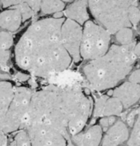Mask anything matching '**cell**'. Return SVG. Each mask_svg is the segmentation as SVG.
<instances>
[{
	"label": "cell",
	"instance_id": "cell-21",
	"mask_svg": "<svg viewBox=\"0 0 140 146\" xmlns=\"http://www.w3.org/2000/svg\"><path fill=\"white\" fill-rule=\"evenodd\" d=\"M12 44V35L9 32H0V50H9Z\"/></svg>",
	"mask_w": 140,
	"mask_h": 146
},
{
	"label": "cell",
	"instance_id": "cell-6",
	"mask_svg": "<svg viewBox=\"0 0 140 146\" xmlns=\"http://www.w3.org/2000/svg\"><path fill=\"white\" fill-rule=\"evenodd\" d=\"M33 93L34 92L27 87L15 88L12 101L0 124V130L3 133H10L22 128Z\"/></svg>",
	"mask_w": 140,
	"mask_h": 146
},
{
	"label": "cell",
	"instance_id": "cell-8",
	"mask_svg": "<svg viewBox=\"0 0 140 146\" xmlns=\"http://www.w3.org/2000/svg\"><path fill=\"white\" fill-rule=\"evenodd\" d=\"M82 36V26L70 19H65L61 27V42L64 48L75 62H78L81 60L80 46Z\"/></svg>",
	"mask_w": 140,
	"mask_h": 146
},
{
	"label": "cell",
	"instance_id": "cell-13",
	"mask_svg": "<svg viewBox=\"0 0 140 146\" xmlns=\"http://www.w3.org/2000/svg\"><path fill=\"white\" fill-rule=\"evenodd\" d=\"M22 22L20 11L16 9L9 8L0 13V27L9 32H15Z\"/></svg>",
	"mask_w": 140,
	"mask_h": 146
},
{
	"label": "cell",
	"instance_id": "cell-25",
	"mask_svg": "<svg viewBox=\"0 0 140 146\" xmlns=\"http://www.w3.org/2000/svg\"><path fill=\"white\" fill-rule=\"evenodd\" d=\"M129 82L133 84L140 83V69H137L131 74L129 76Z\"/></svg>",
	"mask_w": 140,
	"mask_h": 146
},
{
	"label": "cell",
	"instance_id": "cell-28",
	"mask_svg": "<svg viewBox=\"0 0 140 146\" xmlns=\"http://www.w3.org/2000/svg\"><path fill=\"white\" fill-rule=\"evenodd\" d=\"M15 78L16 80H18L19 81H26L28 80H29V75L28 74H22V73H18L16 75H15Z\"/></svg>",
	"mask_w": 140,
	"mask_h": 146
},
{
	"label": "cell",
	"instance_id": "cell-36",
	"mask_svg": "<svg viewBox=\"0 0 140 146\" xmlns=\"http://www.w3.org/2000/svg\"><path fill=\"white\" fill-rule=\"evenodd\" d=\"M139 4H140V3H139ZM139 8H140V7H139Z\"/></svg>",
	"mask_w": 140,
	"mask_h": 146
},
{
	"label": "cell",
	"instance_id": "cell-24",
	"mask_svg": "<svg viewBox=\"0 0 140 146\" xmlns=\"http://www.w3.org/2000/svg\"><path fill=\"white\" fill-rule=\"evenodd\" d=\"M9 50H0V66L6 67L7 62L9 59Z\"/></svg>",
	"mask_w": 140,
	"mask_h": 146
},
{
	"label": "cell",
	"instance_id": "cell-22",
	"mask_svg": "<svg viewBox=\"0 0 140 146\" xmlns=\"http://www.w3.org/2000/svg\"><path fill=\"white\" fill-rule=\"evenodd\" d=\"M108 98V96H101L96 99L95 108H94V116L95 117L103 116V111H104L105 104H106Z\"/></svg>",
	"mask_w": 140,
	"mask_h": 146
},
{
	"label": "cell",
	"instance_id": "cell-3",
	"mask_svg": "<svg viewBox=\"0 0 140 146\" xmlns=\"http://www.w3.org/2000/svg\"><path fill=\"white\" fill-rule=\"evenodd\" d=\"M135 43L127 45H112L108 52L83 67V74L89 87L104 91L114 87L131 72L137 56L133 49Z\"/></svg>",
	"mask_w": 140,
	"mask_h": 146
},
{
	"label": "cell",
	"instance_id": "cell-33",
	"mask_svg": "<svg viewBox=\"0 0 140 146\" xmlns=\"http://www.w3.org/2000/svg\"><path fill=\"white\" fill-rule=\"evenodd\" d=\"M113 94H114V90H110V91H108L107 96H113Z\"/></svg>",
	"mask_w": 140,
	"mask_h": 146
},
{
	"label": "cell",
	"instance_id": "cell-9",
	"mask_svg": "<svg viewBox=\"0 0 140 146\" xmlns=\"http://www.w3.org/2000/svg\"><path fill=\"white\" fill-rule=\"evenodd\" d=\"M113 96L120 100L124 109H128L140 100V86L125 82L114 90Z\"/></svg>",
	"mask_w": 140,
	"mask_h": 146
},
{
	"label": "cell",
	"instance_id": "cell-26",
	"mask_svg": "<svg viewBox=\"0 0 140 146\" xmlns=\"http://www.w3.org/2000/svg\"><path fill=\"white\" fill-rule=\"evenodd\" d=\"M28 4L29 5V7L32 9V10L34 11V14H36L40 9V3H41V1H33V0H30V1H27Z\"/></svg>",
	"mask_w": 140,
	"mask_h": 146
},
{
	"label": "cell",
	"instance_id": "cell-23",
	"mask_svg": "<svg viewBox=\"0 0 140 146\" xmlns=\"http://www.w3.org/2000/svg\"><path fill=\"white\" fill-rule=\"evenodd\" d=\"M16 146H32L28 133L25 130L20 131L15 138Z\"/></svg>",
	"mask_w": 140,
	"mask_h": 146
},
{
	"label": "cell",
	"instance_id": "cell-4",
	"mask_svg": "<svg viewBox=\"0 0 140 146\" xmlns=\"http://www.w3.org/2000/svg\"><path fill=\"white\" fill-rule=\"evenodd\" d=\"M136 1H89L88 7L94 18L110 34L132 25L128 19V9Z\"/></svg>",
	"mask_w": 140,
	"mask_h": 146
},
{
	"label": "cell",
	"instance_id": "cell-7",
	"mask_svg": "<svg viewBox=\"0 0 140 146\" xmlns=\"http://www.w3.org/2000/svg\"><path fill=\"white\" fill-rule=\"evenodd\" d=\"M22 129L28 133L32 146H66L67 140L63 134L46 123H28Z\"/></svg>",
	"mask_w": 140,
	"mask_h": 146
},
{
	"label": "cell",
	"instance_id": "cell-14",
	"mask_svg": "<svg viewBox=\"0 0 140 146\" xmlns=\"http://www.w3.org/2000/svg\"><path fill=\"white\" fill-rule=\"evenodd\" d=\"M15 88L13 85L7 81H0V124L3 121L9 106L14 96Z\"/></svg>",
	"mask_w": 140,
	"mask_h": 146
},
{
	"label": "cell",
	"instance_id": "cell-5",
	"mask_svg": "<svg viewBox=\"0 0 140 146\" xmlns=\"http://www.w3.org/2000/svg\"><path fill=\"white\" fill-rule=\"evenodd\" d=\"M111 34L100 25L88 21L83 28L80 56L92 61L104 56L109 50Z\"/></svg>",
	"mask_w": 140,
	"mask_h": 146
},
{
	"label": "cell",
	"instance_id": "cell-32",
	"mask_svg": "<svg viewBox=\"0 0 140 146\" xmlns=\"http://www.w3.org/2000/svg\"><path fill=\"white\" fill-rule=\"evenodd\" d=\"M63 15H64V14L61 13V12L56 13V14L53 15V18H55V19H61V18H63Z\"/></svg>",
	"mask_w": 140,
	"mask_h": 146
},
{
	"label": "cell",
	"instance_id": "cell-10",
	"mask_svg": "<svg viewBox=\"0 0 140 146\" xmlns=\"http://www.w3.org/2000/svg\"><path fill=\"white\" fill-rule=\"evenodd\" d=\"M129 130L126 123L121 121H116L106 133L102 146H119L129 139Z\"/></svg>",
	"mask_w": 140,
	"mask_h": 146
},
{
	"label": "cell",
	"instance_id": "cell-16",
	"mask_svg": "<svg viewBox=\"0 0 140 146\" xmlns=\"http://www.w3.org/2000/svg\"><path fill=\"white\" fill-rule=\"evenodd\" d=\"M65 7V4L61 0H45L41 1L40 9L44 14H56L61 12Z\"/></svg>",
	"mask_w": 140,
	"mask_h": 146
},
{
	"label": "cell",
	"instance_id": "cell-34",
	"mask_svg": "<svg viewBox=\"0 0 140 146\" xmlns=\"http://www.w3.org/2000/svg\"><path fill=\"white\" fill-rule=\"evenodd\" d=\"M9 146H16V143H15V141L14 140L13 142H11V143H10V145H9Z\"/></svg>",
	"mask_w": 140,
	"mask_h": 146
},
{
	"label": "cell",
	"instance_id": "cell-27",
	"mask_svg": "<svg viewBox=\"0 0 140 146\" xmlns=\"http://www.w3.org/2000/svg\"><path fill=\"white\" fill-rule=\"evenodd\" d=\"M7 143H8V140H7V137L5 133L0 130V146H7Z\"/></svg>",
	"mask_w": 140,
	"mask_h": 146
},
{
	"label": "cell",
	"instance_id": "cell-29",
	"mask_svg": "<svg viewBox=\"0 0 140 146\" xmlns=\"http://www.w3.org/2000/svg\"><path fill=\"white\" fill-rule=\"evenodd\" d=\"M100 127H103V128H107L109 127V123H108V117H103L100 120Z\"/></svg>",
	"mask_w": 140,
	"mask_h": 146
},
{
	"label": "cell",
	"instance_id": "cell-12",
	"mask_svg": "<svg viewBox=\"0 0 140 146\" xmlns=\"http://www.w3.org/2000/svg\"><path fill=\"white\" fill-rule=\"evenodd\" d=\"M87 9V1H76L67 7L64 14L67 16V19H70L82 26L89 21V13Z\"/></svg>",
	"mask_w": 140,
	"mask_h": 146
},
{
	"label": "cell",
	"instance_id": "cell-15",
	"mask_svg": "<svg viewBox=\"0 0 140 146\" xmlns=\"http://www.w3.org/2000/svg\"><path fill=\"white\" fill-rule=\"evenodd\" d=\"M123 109L124 108L119 99H117L116 98H114V97L108 98L106 102V104H105L103 116L110 117V116L120 115L121 114Z\"/></svg>",
	"mask_w": 140,
	"mask_h": 146
},
{
	"label": "cell",
	"instance_id": "cell-19",
	"mask_svg": "<svg viewBox=\"0 0 140 146\" xmlns=\"http://www.w3.org/2000/svg\"><path fill=\"white\" fill-rule=\"evenodd\" d=\"M10 8L16 9L20 11L22 17V22L30 19L34 15V11L29 7L27 1H15V3Z\"/></svg>",
	"mask_w": 140,
	"mask_h": 146
},
{
	"label": "cell",
	"instance_id": "cell-30",
	"mask_svg": "<svg viewBox=\"0 0 140 146\" xmlns=\"http://www.w3.org/2000/svg\"><path fill=\"white\" fill-rule=\"evenodd\" d=\"M133 52H134V55L136 56H140V42L135 44L134 49H133Z\"/></svg>",
	"mask_w": 140,
	"mask_h": 146
},
{
	"label": "cell",
	"instance_id": "cell-20",
	"mask_svg": "<svg viewBox=\"0 0 140 146\" xmlns=\"http://www.w3.org/2000/svg\"><path fill=\"white\" fill-rule=\"evenodd\" d=\"M139 2H135L128 9V19L131 25H137L140 21V8Z\"/></svg>",
	"mask_w": 140,
	"mask_h": 146
},
{
	"label": "cell",
	"instance_id": "cell-1",
	"mask_svg": "<svg viewBox=\"0 0 140 146\" xmlns=\"http://www.w3.org/2000/svg\"><path fill=\"white\" fill-rule=\"evenodd\" d=\"M90 113L91 101L79 86L52 85L33 93L22 128L32 122L46 123L70 140L83 131Z\"/></svg>",
	"mask_w": 140,
	"mask_h": 146
},
{
	"label": "cell",
	"instance_id": "cell-2",
	"mask_svg": "<svg viewBox=\"0 0 140 146\" xmlns=\"http://www.w3.org/2000/svg\"><path fill=\"white\" fill-rule=\"evenodd\" d=\"M65 18H44L33 22L22 33L15 47V62L28 74L49 78L66 70L71 57L61 42Z\"/></svg>",
	"mask_w": 140,
	"mask_h": 146
},
{
	"label": "cell",
	"instance_id": "cell-35",
	"mask_svg": "<svg viewBox=\"0 0 140 146\" xmlns=\"http://www.w3.org/2000/svg\"><path fill=\"white\" fill-rule=\"evenodd\" d=\"M66 146H76V145H75L73 143H71V142H70V141H69V143L66 145Z\"/></svg>",
	"mask_w": 140,
	"mask_h": 146
},
{
	"label": "cell",
	"instance_id": "cell-11",
	"mask_svg": "<svg viewBox=\"0 0 140 146\" xmlns=\"http://www.w3.org/2000/svg\"><path fill=\"white\" fill-rule=\"evenodd\" d=\"M102 139V128L95 125L85 133H80L73 137L71 140L77 146H99Z\"/></svg>",
	"mask_w": 140,
	"mask_h": 146
},
{
	"label": "cell",
	"instance_id": "cell-18",
	"mask_svg": "<svg viewBox=\"0 0 140 146\" xmlns=\"http://www.w3.org/2000/svg\"><path fill=\"white\" fill-rule=\"evenodd\" d=\"M116 40L120 44V45H127L133 43V32L130 27H125L120 29L115 33Z\"/></svg>",
	"mask_w": 140,
	"mask_h": 146
},
{
	"label": "cell",
	"instance_id": "cell-17",
	"mask_svg": "<svg viewBox=\"0 0 140 146\" xmlns=\"http://www.w3.org/2000/svg\"><path fill=\"white\" fill-rule=\"evenodd\" d=\"M132 127L133 130L129 135L127 145L128 146H140V109L137 110L135 121Z\"/></svg>",
	"mask_w": 140,
	"mask_h": 146
},
{
	"label": "cell",
	"instance_id": "cell-31",
	"mask_svg": "<svg viewBox=\"0 0 140 146\" xmlns=\"http://www.w3.org/2000/svg\"><path fill=\"white\" fill-rule=\"evenodd\" d=\"M108 118L109 126H113V125L116 122V118H115V116H110V117H108Z\"/></svg>",
	"mask_w": 140,
	"mask_h": 146
}]
</instances>
